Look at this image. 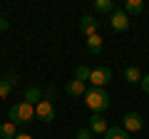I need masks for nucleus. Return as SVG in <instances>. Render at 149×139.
<instances>
[{"instance_id":"19","label":"nucleus","mask_w":149,"mask_h":139,"mask_svg":"<svg viewBox=\"0 0 149 139\" xmlns=\"http://www.w3.org/2000/svg\"><path fill=\"white\" fill-rule=\"evenodd\" d=\"M92 137H95V134H92L87 127H85V129H80V132L74 134V139H92Z\"/></svg>"},{"instance_id":"20","label":"nucleus","mask_w":149,"mask_h":139,"mask_svg":"<svg viewBox=\"0 0 149 139\" xmlns=\"http://www.w3.org/2000/svg\"><path fill=\"white\" fill-rule=\"evenodd\" d=\"M139 85H142V90H144V92H147V95H149V75H144Z\"/></svg>"},{"instance_id":"7","label":"nucleus","mask_w":149,"mask_h":139,"mask_svg":"<svg viewBox=\"0 0 149 139\" xmlns=\"http://www.w3.org/2000/svg\"><path fill=\"white\" fill-rule=\"evenodd\" d=\"M87 129H90L92 134H107L109 124H107V119L102 117V114H92V117H90V124H87Z\"/></svg>"},{"instance_id":"14","label":"nucleus","mask_w":149,"mask_h":139,"mask_svg":"<svg viewBox=\"0 0 149 139\" xmlns=\"http://www.w3.org/2000/svg\"><path fill=\"white\" fill-rule=\"evenodd\" d=\"M122 10L127 13V15H137V13H142V10H144V0H127Z\"/></svg>"},{"instance_id":"6","label":"nucleus","mask_w":149,"mask_h":139,"mask_svg":"<svg viewBox=\"0 0 149 139\" xmlns=\"http://www.w3.org/2000/svg\"><path fill=\"white\" fill-rule=\"evenodd\" d=\"M109 80H112V70H109V67H95V70L90 72L92 87H104Z\"/></svg>"},{"instance_id":"18","label":"nucleus","mask_w":149,"mask_h":139,"mask_svg":"<svg viewBox=\"0 0 149 139\" xmlns=\"http://www.w3.org/2000/svg\"><path fill=\"white\" fill-rule=\"evenodd\" d=\"M90 72H92V67H87V65H80V67L74 70V80L87 82V80H90Z\"/></svg>"},{"instance_id":"17","label":"nucleus","mask_w":149,"mask_h":139,"mask_svg":"<svg viewBox=\"0 0 149 139\" xmlns=\"http://www.w3.org/2000/svg\"><path fill=\"white\" fill-rule=\"evenodd\" d=\"M95 10L112 15V13H114V3H112V0H97V3H95Z\"/></svg>"},{"instance_id":"2","label":"nucleus","mask_w":149,"mask_h":139,"mask_svg":"<svg viewBox=\"0 0 149 139\" xmlns=\"http://www.w3.org/2000/svg\"><path fill=\"white\" fill-rule=\"evenodd\" d=\"M85 104L92 109V114H102L109 107V95L104 92V87H92L85 92Z\"/></svg>"},{"instance_id":"1","label":"nucleus","mask_w":149,"mask_h":139,"mask_svg":"<svg viewBox=\"0 0 149 139\" xmlns=\"http://www.w3.org/2000/svg\"><path fill=\"white\" fill-rule=\"evenodd\" d=\"M8 117H10V122L15 124V127H27V124L35 119V107L20 99V102H15V104L8 109Z\"/></svg>"},{"instance_id":"9","label":"nucleus","mask_w":149,"mask_h":139,"mask_svg":"<svg viewBox=\"0 0 149 139\" xmlns=\"http://www.w3.org/2000/svg\"><path fill=\"white\" fill-rule=\"evenodd\" d=\"M80 30L85 32L87 38H90V35H97V30H100V20H95L92 15L80 17Z\"/></svg>"},{"instance_id":"16","label":"nucleus","mask_w":149,"mask_h":139,"mask_svg":"<svg viewBox=\"0 0 149 139\" xmlns=\"http://www.w3.org/2000/svg\"><path fill=\"white\" fill-rule=\"evenodd\" d=\"M104 139H129V132H124L122 127H109L104 134Z\"/></svg>"},{"instance_id":"21","label":"nucleus","mask_w":149,"mask_h":139,"mask_svg":"<svg viewBox=\"0 0 149 139\" xmlns=\"http://www.w3.org/2000/svg\"><path fill=\"white\" fill-rule=\"evenodd\" d=\"M0 30H8V20L5 17H0Z\"/></svg>"},{"instance_id":"3","label":"nucleus","mask_w":149,"mask_h":139,"mask_svg":"<svg viewBox=\"0 0 149 139\" xmlns=\"http://www.w3.org/2000/svg\"><path fill=\"white\" fill-rule=\"evenodd\" d=\"M35 117L40 119V122H45V124L52 122V119H55V104L50 99H40L35 104Z\"/></svg>"},{"instance_id":"4","label":"nucleus","mask_w":149,"mask_h":139,"mask_svg":"<svg viewBox=\"0 0 149 139\" xmlns=\"http://www.w3.org/2000/svg\"><path fill=\"white\" fill-rule=\"evenodd\" d=\"M109 27L114 32H124V30H129V15L124 10H117L114 8V13L109 15Z\"/></svg>"},{"instance_id":"13","label":"nucleus","mask_w":149,"mask_h":139,"mask_svg":"<svg viewBox=\"0 0 149 139\" xmlns=\"http://www.w3.org/2000/svg\"><path fill=\"white\" fill-rule=\"evenodd\" d=\"M87 52L90 55H100L102 52V38L100 35H90V38H87Z\"/></svg>"},{"instance_id":"12","label":"nucleus","mask_w":149,"mask_h":139,"mask_svg":"<svg viewBox=\"0 0 149 139\" xmlns=\"http://www.w3.org/2000/svg\"><path fill=\"white\" fill-rule=\"evenodd\" d=\"M17 137V127L13 122H3L0 124V139H15Z\"/></svg>"},{"instance_id":"11","label":"nucleus","mask_w":149,"mask_h":139,"mask_svg":"<svg viewBox=\"0 0 149 139\" xmlns=\"http://www.w3.org/2000/svg\"><path fill=\"white\" fill-rule=\"evenodd\" d=\"M40 99H42V90H40V87H27V90H25L22 102H27V104H32V107H35Z\"/></svg>"},{"instance_id":"15","label":"nucleus","mask_w":149,"mask_h":139,"mask_svg":"<svg viewBox=\"0 0 149 139\" xmlns=\"http://www.w3.org/2000/svg\"><path fill=\"white\" fill-rule=\"evenodd\" d=\"M142 72H139V70L137 67H127V70H124V80H127L129 82V85H139V82H142Z\"/></svg>"},{"instance_id":"8","label":"nucleus","mask_w":149,"mask_h":139,"mask_svg":"<svg viewBox=\"0 0 149 139\" xmlns=\"http://www.w3.org/2000/svg\"><path fill=\"white\" fill-rule=\"evenodd\" d=\"M17 75H13V72H8L3 80H0V97L5 99V97H10V92H13V87H17Z\"/></svg>"},{"instance_id":"5","label":"nucleus","mask_w":149,"mask_h":139,"mask_svg":"<svg viewBox=\"0 0 149 139\" xmlns=\"http://www.w3.org/2000/svg\"><path fill=\"white\" fill-rule=\"evenodd\" d=\"M144 127V119L139 112H127L122 117V129L124 132H139V129Z\"/></svg>"},{"instance_id":"22","label":"nucleus","mask_w":149,"mask_h":139,"mask_svg":"<svg viewBox=\"0 0 149 139\" xmlns=\"http://www.w3.org/2000/svg\"><path fill=\"white\" fill-rule=\"evenodd\" d=\"M15 139H32V137H30V134H25V132H22V134H17Z\"/></svg>"},{"instance_id":"10","label":"nucleus","mask_w":149,"mask_h":139,"mask_svg":"<svg viewBox=\"0 0 149 139\" xmlns=\"http://www.w3.org/2000/svg\"><path fill=\"white\" fill-rule=\"evenodd\" d=\"M65 92H67L70 97H85L87 85H85V82H80V80H70L67 85H65Z\"/></svg>"}]
</instances>
